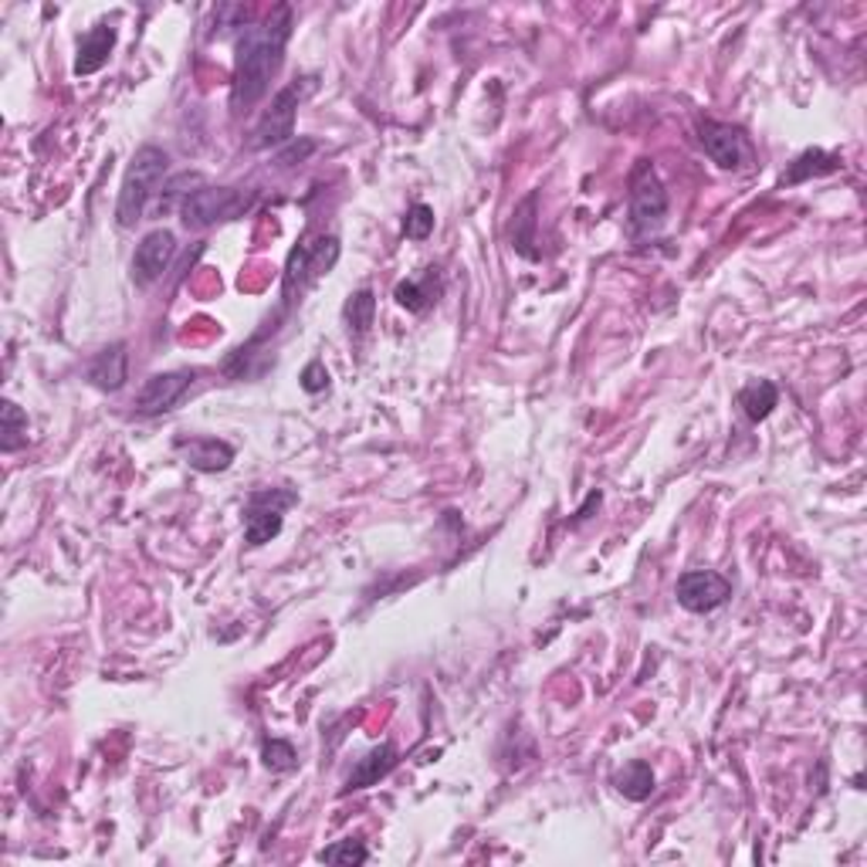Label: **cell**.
Returning a JSON list of instances; mask_svg holds the SVG:
<instances>
[{
  "label": "cell",
  "instance_id": "obj_1",
  "mask_svg": "<svg viewBox=\"0 0 867 867\" xmlns=\"http://www.w3.org/2000/svg\"><path fill=\"white\" fill-rule=\"evenodd\" d=\"M289 38H292V8L285 4L274 8L261 24L241 30L234 54V85H231L234 115L252 112L268 96L271 78L282 69Z\"/></svg>",
  "mask_w": 867,
  "mask_h": 867
},
{
  "label": "cell",
  "instance_id": "obj_2",
  "mask_svg": "<svg viewBox=\"0 0 867 867\" xmlns=\"http://www.w3.org/2000/svg\"><path fill=\"white\" fill-rule=\"evenodd\" d=\"M170 170V157L160 149V146H143L126 176H122V187H119V204H115V221L119 228H136L143 217H146V207L157 197L160 183Z\"/></svg>",
  "mask_w": 867,
  "mask_h": 867
},
{
  "label": "cell",
  "instance_id": "obj_3",
  "mask_svg": "<svg viewBox=\"0 0 867 867\" xmlns=\"http://www.w3.org/2000/svg\"><path fill=\"white\" fill-rule=\"evenodd\" d=\"M316 91V75L308 78H295L289 82L278 96L271 99V106L265 109V115L258 119V126L252 133V149H271V146H282L295 136V115H298V106L313 96Z\"/></svg>",
  "mask_w": 867,
  "mask_h": 867
},
{
  "label": "cell",
  "instance_id": "obj_4",
  "mask_svg": "<svg viewBox=\"0 0 867 867\" xmlns=\"http://www.w3.org/2000/svg\"><path fill=\"white\" fill-rule=\"evenodd\" d=\"M339 261V241L329 234L322 237H302L292 255H289V268H285V302H295V292L302 295L313 282H319L322 274L332 271V265Z\"/></svg>",
  "mask_w": 867,
  "mask_h": 867
},
{
  "label": "cell",
  "instance_id": "obj_5",
  "mask_svg": "<svg viewBox=\"0 0 867 867\" xmlns=\"http://www.w3.org/2000/svg\"><path fill=\"white\" fill-rule=\"evenodd\" d=\"M298 502L292 488H265L255 491L244 505V542L265 546L271 542L285 525V512Z\"/></svg>",
  "mask_w": 867,
  "mask_h": 867
},
{
  "label": "cell",
  "instance_id": "obj_6",
  "mask_svg": "<svg viewBox=\"0 0 867 867\" xmlns=\"http://www.w3.org/2000/svg\"><path fill=\"white\" fill-rule=\"evenodd\" d=\"M668 217V191L658 180L655 167L640 160L631 173V231L655 234Z\"/></svg>",
  "mask_w": 867,
  "mask_h": 867
},
{
  "label": "cell",
  "instance_id": "obj_7",
  "mask_svg": "<svg viewBox=\"0 0 867 867\" xmlns=\"http://www.w3.org/2000/svg\"><path fill=\"white\" fill-rule=\"evenodd\" d=\"M247 207H252V197L241 194L237 187H200V191H191L187 197H183L180 217H183V228L204 231L217 221L237 217Z\"/></svg>",
  "mask_w": 867,
  "mask_h": 867
},
{
  "label": "cell",
  "instance_id": "obj_8",
  "mask_svg": "<svg viewBox=\"0 0 867 867\" xmlns=\"http://www.w3.org/2000/svg\"><path fill=\"white\" fill-rule=\"evenodd\" d=\"M698 139H701V149L708 152V160L716 163L719 170H749L756 152H753V143L749 136L742 133L738 126H729V122H701L698 130Z\"/></svg>",
  "mask_w": 867,
  "mask_h": 867
},
{
  "label": "cell",
  "instance_id": "obj_9",
  "mask_svg": "<svg viewBox=\"0 0 867 867\" xmlns=\"http://www.w3.org/2000/svg\"><path fill=\"white\" fill-rule=\"evenodd\" d=\"M191 383H194V369H173V374H157V377H149L139 387L133 407H136L139 417H160V414H167V411H173L180 404L183 393L191 390Z\"/></svg>",
  "mask_w": 867,
  "mask_h": 867
},
{
  "label": "cell",
  "instance_id": "obj_10",
  "mask_svg": "<svg viewBox=\"0 0 867 867\" xmlns=\"http://www.w3.org/2000/svg\"><path fill=\"white\" fill-rule=\"evenodd\" d=\"M173 255H176V237H173V231H167V228L149 231V234L136 244V255H133V282H136L139 289L157 285L160 278L167 274Z\"/></svg>",
  "mask_w": 867,
  "mask_h": 867
},
{
  "label": "cell",
  "instance_id": "obj_11",
  "mask_svg": "<svg viewBox=\"0 0 867 867\" xmlns=\"http://www.w3.org/2000/svg\"><path fill=\"white\" fill-rule=\"evenodd\" d=\"M677 603L692 613H711L732 597V583L711 570H688L677 579Z\"/></svg>",
  "mask_w": 867,
  "mask_h": 867
},
{
  "label": "cell",
  "instance_id": "obj_12",
  "mask_svg": "<svg viewBox=\"0 0 867 867\" xmlns=\"http://www.w3.org/2000/svg\"><path fill=\"white\" fill-rule=\"evenodd\" d=\"M176 451L183 454V461L191 464L197 472H228L231 461H234V448L228 441H217V438H180L176 441Z\"/></svg>",
  "mask_w": 867,
  "mask_h": 867
},
{
  "label": "cell",
  "instance_id": "obj_13",
  "mask_svg": "<svg viewBox=\"0 0 867 867\" xmlns=\"http://www.w3.org/2000/svg\"><path fill=\"white\" fill-rule=\"evenodd\" d=\"M130 377V353H126V343H112L106 346L96 359L88 363V380L96 383L99 390H122V383H126Z\"/></svg>",
  "mask_w": 867,
  "mask_h": 867
},
{
  "label": "cell",
  "instance_id": "obj_14",
  "mask_svg": "<svg viewBox=\"0 0 867 867\" xmlns=\"http://www.w3.org/2000/svg\"><path fill=\"white\" fill-rule=\"evenodd\" d=\"M115 48V27L109 24H99V27H91L82 35L78 41V58H75V75H96L109 54Z\"/></svg>",
  "mask_w": 867,
  "mask_h": 867
},
{
  "label": "cell",
  "instance_id": "obj_15",
  "mask_svg": "<svg viewBox=\"0 0 867 867\" xmlns=\"http://www.w3.org/2000/svg\"><path fill=\"white\" fill-rule=\"evenodd\" d=\"M396 766V749L390 746V742H383V746H377L374 753H366L359 762H356V769L350 772V780H346V793L350 790H366V786H374V783H380L387 772Z\"/></svg>",
  "mask_w": 867,
  "mask_h": 867
},
{
  "label": "cell",
  "instance_id": "obj_16",
  "mask_svg": "<svg viewBox=\"0 0 867 867\" xmlns=\"http://www.w3.org/2000/svg\"><path fill=\"white\" fill-rule=\"evenodd\" d=\"M777 404H780V390H777V383H769V380H756V383L738 390V407H742V414H746L749 420H756V424L766 420Z\"/></svg>",
  "mask_w": 867,
  "mask_h": 867
},
{
  "label": "cell",
  "instance_id": "obj_17",
  "mask_svg": "<svg viewBox=\"0 0 867 867\" xmlns=\"http://www.w3.org/2000/svg\"><path fill=\"white\" fill-rule=\"evenodd\" d=\"M833 170H841V157H838V152L807 149V152H799V157L793 160V167L783 173V183H803V180L823 176V173H833Z\"/></svg>",
  "mask_w": 867,
  "mask_h": 867
},
{
  "label": "cell",
  "instance_id": "obj_18",
  "mask_svg": "<svg viewBox=\"0 0 867 867\" xmlns=\"http://www.w3.org/2000/svg\"><path fill=\"white\" fill-rule=\"evenodd\" d=\"M613 783L627 799L640 803V799H647L650 793H655V769H650L644 759H634V762H627L621 772H616Z\"/></svg>",
  "mask_w": 867,
  "mask_h": 867
},
{
  "label": "cell",
  "instance_id": "obj_19",
  "mask_svg": "<svg viewBox=\"0 0 867 867\" xmlns=\"http://www.w3.org/2000/svg\"><path fill=\"white\" fill-rule=\"evenodd\" d=\"M374 313H377V298H374V292H369V289H363V292L350 295V302H346L350 332H356V335H366V332H369V326H374Z\"/></svg>",
  "mask_w": 867,
  "mask_h": 867
},
{
  "label": "cell",
  "instance_id": "obj_20",
  "mask_svg": "<svg viewBox=\"0 0 867 867\" xmlns=\"http://www.w3.org/2000/svg\"><path fill=\"white\" fill-rule=\"evenodd\" d=\"M21 444H27V414L14 404V400H8L4 404V438H0V448L11 454Z\"/></svg>",
  "mask_w": 867,
  "mask_h": 867
},
{
  "label": "cell",
  "instance_id": "obj_21",
  "mask_svg": "<svg viewBox=\"0 0 867 867\" xmlns=\"http://www.w3.org/2000/svg\"><path fill=\"white\" fill-rule=\"evenodd\" d=\"M427 282H430V274L424 278V282H417V278H411V282H400L393 298L404 308H411V313H424V308L434 302V295H438V289H430Z\"/></svg>",
  "mask_w": 867,
  "mask_h": 867
},
{
  "label": "cell",
  "instance_id": "obj_22",
  "mask_svg": "<svg viewBox=\"0 0 867 867\" xmlns=\"http://www.w3.org/2000/svg\"><path fill=\"white\" fill-rule=\"evenodd\" d=\"M261 762H265L268 769H274V772H289V769H295L298 756H295V746H292V742H285V738H271V742H265V749H261Z\"/></svg>",
  "mask_w": 867,
  "mask_h": 867
},
{
  "label": "cell",
  "instance_id": "obj_23",
  "mask_svg": "<svg viewBox=\"0 0 867 867\" xmlns=\"http://www.w3.org/2000/svg\"><path fill=\"white\" fill-rule=\"evenodd\" d=\"M319 857H322L326 864H363V860L369 857V851H366L359 841H339V844L326 847Z\"/></svg>",
  "mask_w": 867,
  "mask_h": 867
},
{
  "label": "cell",
  "instance_id": "obj_24",
  "mask_svg": "<svg viewBox=\"0 0 867 867\" xmlns=\"http://www.w3.org/2000/svg\"><path fill=\"white\" fill-rule=\"evenodd\" d=\"M430 231H434V210L427 204H414L411 213H407V221H404V234L414 237V241H424Z\"/></svg>",
  "mask_w": 867,
  "mask_h": 867
},
{
  "label": "cell",
  "instance_id": "obj_25",
  "mask_svg": "<svg viewBox=\"0 0 867 867\" xmlns=\"http://www.w3.org/2000/svg\"><path fill=\"white\" fill-rule=\"evenodd\" d=\"M302 390L305 393H322L329 390V369L322 359H313L305 369H302Z\"/></svg>",
  "mask_w": 867,
  "mask_h": 867
},
{
  "label": "cell",
  "instance_id": "obj_26",
  "mask_svg": "<svg viewBox=\"0 0 867 867\" xmlns=\"http://www.w3.org/2000/svg\"><path fill=\"white\" fill-rule=\"evenodd\" d=\"M313 149H316V143H305L302 149H298V146H292L289 152H282V163H285V167H289V163H295V160L302 163V160H305V157H308V152H313Z\"/></svg>",
  "mask_w": 867,
  "mask_h": 867
},
{
  "label": "cell",
  "instance_id": "obj_27",
  "mask_svg": "<svg viewBox=\"0 0 867 867\" xmlns=\"http://www.w3.org/2000/svg\"><path fill=\"white\" fill-rule=\"evenodd\" d=\"M518 221L525 224V231H533V217H525V207L518 210ZM525 244H533V237H529V234H525V237H515V247H518L522 255H525Z\"/></svg>",
  "mask_w": 867,
  "mask_h": 867
}]
</instances>
